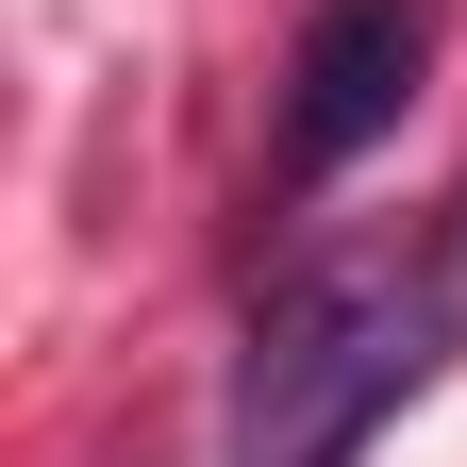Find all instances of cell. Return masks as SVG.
Instances as JSON below:
<instances>
[{
	"instance_id": "6da1fadb",
	"label": "cell",
	"mask_w": 467,
	"mask_h": 467,
	"mask_svg": "<svg viewBox=\"0 0 467 467\" xmlns=\"http://www.w3.org/2000/svg\"><path fill=\"white\" fill-rule=\"evenodd\" d=\"M467 317L451 267H301L234 368V467H368V434L434 384Z\"/></svg>"
},
{
	"instance_id": "7a4b0ae2",
	"label": "cell",
	"mask_w": 467,
	"mask_h": 467,
	"mask_svg": "<svg viewBox=\"0 0 467 467\" xmlns=\"http://www.w3.org/2000/svg\"><path fill=\"white\" fill-rule=\"evenodd\" d=\"M434 84V0H317L301 50H284V117H267V184L284 201H317L350 184L384 134H400V100Z\"/></svg>"
},
{
	"instance_id": "3957f363",
	"label": "cell",
	"mask_w": 467,
	"mask_h": 467,
	"mask_svg": "<svg viewBox=\"0 0 467 467\" xmlns=\"http://www.w3.org/2000/svg\"><path fill=\"white\" fill-rule=\"evenodd\" d=\"M434 267H451V284H467V201H451V251H434Z\"/></svg>"
}]
</instances>
